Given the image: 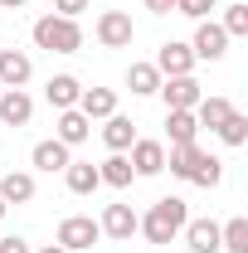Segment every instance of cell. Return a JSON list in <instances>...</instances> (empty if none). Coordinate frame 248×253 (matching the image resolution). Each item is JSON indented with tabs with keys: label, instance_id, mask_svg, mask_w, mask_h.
Instances as JSON below:
<instances>
[{
	"label": "cell",
	"instance_id": "1",
	"mask_svg": "<svg viewBox=\"0 0 248 253\" xmlns=\"http://www.w3.org/2000/svg\"><path fill=\"white\" fill-rule=\"evenodd\" d=\"M185 219H190L185 200H180V195H165V200H156L151 210L136 219V229L146 234V244H170V239L185 229Z\"/></svg>",
	"mask_w": 248,
	"mask_h": 253
},
{
	"label": "cell",
	"instance_id": "2",
	"mask_svg": "<svg viewBox=\"0 0 248 253\" xmlns=\"http://www.w3.org/2000/svg\"><path fill=\"white\" fill-rule=\"evenodd\" d=\"M34 44L44 54H78L83 49V30H78V20L44 15V20H34Z\"/></svg>",
	"mask_w": 248,
	"mask_h": 253
},
{
	"label": "cell",
	"instance_id": "3",
	"mask_svg": "<svg viewBox=\"0 0 248 253\" xmlns=\"http://www.w3.org/2000/svg\"><path fill=\"white\" fill-rule=\"evenodd\" d=\"M97 239H102V229H97V219H93V214H68V219L59 224V249H68V253L93 249Z\"/></svg>",
	"mask_w": 248,
	"mask_h": 253
},
{
	"label": "cell",
	"instance_id": "4",
	"mask_svg": "<svg viewBox=\"0 0 248 253\" xmlns=\"http://www.w3.org/2000/svg\"><path fill=\"white\" fill-rule=\"evenodd\" d=\"M131 15H126V10H102V15H97V44H102V49H126V44H131Z\"/></svg>",
	"mask_w": 248,
	"mask_h": 253
},
{
	"label": "cell",
	"instance_id": "5",
	"mask_svg": "<svg viewBox=\"0 0 248 253\" xmlns=\"http://www.w3.org/2000/svg\"><path fill=\"white\" fill-rule=\"evenodd\" d=\"M156 93L165 97V107L170 112H195V102H200V83H195V73H185V78H161V88Z\"/></svg>",
	"mask_w": 248,
	"mask_h": 253
},
{
	"label": "cell",
	"instance_id": "6",
	"mask_svg": "<svg viewBox=\"0 0 248 253\" xmlns=\"http://www.w3.org/2000/svg\"><path fill=\"white\" fill-rule=\"evenodd\" d=\"M126 151H131L126 161H131V170H136V175H161V170H165V146L151 141V136H136Z\"/></svg>",
	"mask_w": 248,
	"mask_h": 253
},
{
	"label": "cell",
	"instance_id": "7",
	"mask_svg": "<svg viewBox=\"0 0 248 253\" xmlns=\"http://www.w3.org/2000/svg\"><path fill=\"white\" fill-rule=\"evenodd\" d=\"M190 68H195V54H190V44H175V39H165V44H161V54H156V73H161V78H185Z\"/></svg>",
	"mask_w": 248,
	"mask_h": 253
},
{
	"label": "cell",
	"instance_id": "8",
	"mask_svg": "<svg viewBox=\"0 0 248 253\" xmlns=\"http://www.w3.org/2000/svg\"><path fill=\"white\" fill-rule=\"evenodd\" d=\"M136 219H141V214H136L131 205H107V210H102V219H97V229H102L107 239L126 244V239L136 234Z\"/></svg>",
	"mask_w": 248,
	"mask_h": 253
},
{
	"label": "cell",
	"instance_id": "9",
	"mask_svg": "<svg viewBox=\"0 0 248 253\" xmlns=\"http://www.w3.org/2000/svg\"><path fill=\"white\" fill-rule=\"evenodd\" d=\"M224 49H229V34L219 30L214 20H200V30H195V44H190V54L195 59H224Z\"/></svg>",
	"mask_w": 248,
	"mask_h": 253
},
{
	"label": "cell",
	"instance_id": "10",
	"mask_svg": "<svg viewBox=\"0 0 248 253\" xmlns=\"http://www.w3.org/2000/svg\"><path fill=\"white\" fill-rule=\"evenodd\" d=\"M34 73V59L20 49H0V88H25Z\"/></svg>",
	"mask_w": 248,
	"mask_h": 253
},
{
	"label": "cell",
	"instance_id": "11",
	"mask_svg": "<svg viewBox=\"0 0 248 253\" xmlns=\"http://www.w3.org/2000/svg\"><path fill=\"white\" fill-rule=\"evenodd\" d=\"M30 117H34V97L25 88H5L0 93V122L5 126H25Z\"/></svg>",
	"mask_w": 248,
	"mask_h": 253
},
{
	"label": "cell",
	"instance_id": "12",
	"mask_svg": "<svg viewBox=\"0 0 248 253\" xmlns=\"http://www.w3.org/2000/svg\"><path fill=\"white\" fill-rule=\"evenodd\" d=\"M44 97H49V107L68 112V107H78V97H83V83H78L73 73H54V78L44 83Z\"/></svg>",
	"mask_w": 248,
	"mask_h": 253
},
{
	"label": "cell",
	"instance_id": "13",
	"mask_svg": "<svg viewBox=\"0 0 248 253\" xmlns=\"http://www.w3.org/2000/svg\"><path fill=\"white\" fill-rule=\"evenodd\" d=\"M185 244L190 253H219V224L214 219H185Z\"/></svg>",
	"mask_w": 248,
	"mask_h": 253
},
{
	"label": "cell",
	"instance_id": "14",
	"mask_svg": "<svg viewBox=\"0 0 248 253\" xmlns=\"http://www.w3.org/2000/svg\"><path fill=\"white\" fill-rule=\"evenodd\" d=\"M78 112H83L88 122H97V117L107 122V117L117 112V93H112V88H83V97H78Z\"/></svg>",
	"mask_w": 248,
	"mask_h": 253
},
{
	"label": "cell",
	"instance_id": "15",
	"mask_svg": "<svg viewBox=\"0 0 248 253\" xmlns=\"http://www.w3.org/2000/svg\"><path fill=\"white\" fill-rule=\"evenodd\" d=\"M93 136V122L78 112V107H68V112H59V141L63 146H83Z\"/></svg>",
	"mask_w": 248,
	"mask_h": 253
},
{
	"label": "cell",
	"instance_id": "16",
	"mask_svg": "<svg viewBox=\"0 0 248 253\" xmlns=\"http://www.w3.org/2000/svg\"><path fill=\"white\" fill-rule=\"evenodd\" d=\"M63 180H68V190H73V195H93V190L102 185L93 161H68V166H63Z\"/></svg>",
	"mask_w": 248,
	"mask_h": 253
},
{
	"label": "cell",
	"instance_id": "17",
	"mask_svg": "<svg viewBox=\"0 0 248 253\" xmlns=\"http://www.w3.org/2000/svg\"><path fill=\"white\" fill-rule=\"evenodd\" d=\"M131 175H136V170H131V161H126L122 151H112V156L97 166V180L112 185V190H126V185H131Z\"/></svg>",
	"mask_w": 248,
	"mask_h": 253
},
{
	"label": "cell",
	"instance_id": "18",
	"mask_svg": "<svg viewBox=\"0 0 248 253\" xmlns=\"http://www.w3.org/2000/svg\"><path fill=\"white\" fill-rule=\"evenodd\" d=\"M0 200H5V205H30V200H34V175L10 170V175L0 180Z\"/></svg>",
	"mask_w": 248,
	"mask_h": 253
},
{
	"label": "cell",
	"instance_id": "19",
	"mask_svg": "<svg viewBox=\"0 0 248 253\" xmlns=\"http://www.w3.org/2000/svg\"><path fill=\"white\" fill-rule=\"evenodd\" d=\"M200 161H205V151H200L195 141H185V146H170V156H165V166H170V175H180V180H190Z\"/></svg>",
	"mask_w": 248,
	"mask_h": 253
},
{
	"label": "cell",
	"instance_id": "20",
	"mask_svg": "<svg viewBox=\"0 0 248 253\" xmlns=\"http://www.w3.org/2000/svg\"><path fill=\"white\" fill-rule=\"evenodd\" d=\"M229 112H234V102H229V97H200V102H195V122L209 126V131H219V122H224Z\"/></svg>",
	"mask_w": 248,
	"mask_h": 253
},
{
	"label": "cell",
	"instance_id": "21",
	"mask_svg": "<svg viewBox=\"0 0 248 253\" xmlns=\"http://www.w3.org/2000/svg\"><path fill=\"white\" fill-rule=\"evenodd\" d=\"M102 141H107V151H126L131 141H136V126H131V117H107V126H102Z\"/></svg>",
	"mask_w": 248,
	"mask_h": 253
},
{
	"label": "cell",
	"instance_id": "22",
	"mask_svg": "<svg viewBox=\"0 0 248 253\" xmlns=\"http://www.w3.org/2000/svg\"><path fill=\"white\" fill-rule=\"evenodd\" d=\"M126 88L136 97H151L156 88H161V73H156V63H131L126 68Z\"/></svg>",
	"mask_w": 248,
	"mask_h": 253
},
{
	"label": "cell",
	"instance_id": "23",
	"mask_svg": "<svg viewBox=\"0 0 248 253\" xmlns=\"http://www.w3.org/2000/svg\"><path fill=\"white\" fill-rule=\"evenodd\" d=\"M34 166H39V170H49V175L63 170V166H68V146H63L59 136H54V141H39V146H34Z\"/></svg>",
	"mask_w": 248,
	"mask_h": 253
},
{
	"label": "cell",
	"instance_id": "24",
	"mask_svg": "<svg viewBox=\"0 0 248 253\" xmlns=\"http://www.w3.org/2000/svg\"><path fill=\"white\" fill-rule=\"evenodd\" d=\"M219 249L248 253V219H244V214H239V219H229V224H219Z\"/></svg>",
	"mask_w": 248,
	"mask_h": 253
},
{
	"label": "cell",
	"instance_id": "25",
	"mask_svg": "<svg viewBox=\"0 0 248 253\" xmlns=\"http://www.w3.org/2000/svg\"><path fill=\"white\" fill-rule=\"evenodd\" d=\"M165 131H170V146H185V141H195L200 122H195V112H170L165 117Z\"/></svg>",
	"mask_w": 248,
	"mask_h": 253
},
{
	"label": "cell",
	"instance_id": "26",
	"mask_svg": "<svg viewBox=\"0 0 248 253\" xmlns=\"http://www.w3.org/2000/svg\"><path fill=\"white\" fill-rule=\"evenodd\" d=\"M219 180H224V161L205 151V161H200V166H195V175H190V185H200V190H214Z\"/></svg>",
	"mask_w": 248,
	"mask_h": 253
},
{
	"label": "cell",
	"instance_id": "27",
	"mask_svg": "<svg viewBox=\"0 0 248 253\" xmlns=\"http://www.w3.org/2000/svg\"><path fill=\"white\" fill-rule=\"evenodd\" d=\"M219 136H224V146H244L248 141V117L244 112H229V117L219 122Z\"/></svg>",
	"mask_w": 248,
	"mask_h": 253
},
{
	"label": "cell",
	"instance_id": "28",
	"mask_svg": "<svg viewBox=\"0 0 248 253\" xmlns=\"http://www.w3.org/2000/svg\"><path fill=\"white\" fill-rule=\"evenodd\" d=\"M219 30L229 34V39H239V34H248V5H244V0L224 10V25H219Z\"/></svg>",
	"mask_w": 248,
	"mask_h": 253
},
{
	"label": "cell",
	"instance_id": "29",
	"mask_svg": "<svg viewBox=\"0 0 248 253\" xmlns=\"http://www.w3.org/2000/svg\"><path fill=\"white\" fill-rule=\"evenodd\" d=\"M54 10H59L63 20H78V15L88 10V0H54Z\"/></svg>",
	"mask_w": 248,
	"mask_h": 253
},
{
	"label": "cell",
	"instance_id": "30",
	"mask_svg": "<svg viewBox=\"0 0 248 253\" xmlns=\"http://www.w3.org/2000/svg\"><path fill=\"white\" fill-rule=\"evenodd\" d=\"M0 253H30V244L20 234H10V239H0Z\"/></svg>",
	"mask_w": 248,
	"mask_h": 253
},
{
	"label": "cell",
	"instance_id": "31",
	"mask_svg": "<svg viewBox=\"0 0 248 253\" xmlns=\"http://www.w3.org/2000/svg\"><path fill=\"white\" fill-rule=\"evenodd\" d=\"M146 10H151V15H170V10H175V0H146Z\"/></svg>",
	"mask_w": 248,
	"mask_h": 253
},
{
	"label": "cell",
	"instance_id": "32",
	"mask_svg": "<svg viewBox=\"0 0 248 253\" xmlns=\"http://www.w3.org/2000/svg\"><path fill=\"white\" fill-rule=\"evenodd\" d=\"M20 5H25V0H0V10H20Z\"/></svg>",
	"mask_w": 248,
	"mask_h": 253
},
{
	"label": "cell",
	"instance_id": "33",
	"mask_svg": "<svg viewBox=\"0 0 248 253\" xmlns=\"http://www.w3.org/2000/svg\"><path fill=\"white\" fill-rule=\"evenodd\" d=\"M39 253H68V249H59V244H49V249H39Z\"/></svg>",
	"mask_w": 248,
	"mask_h": 253
},
{
	"label": "cell",
	"instance_id": "34",
	"mask_svg": "<svg viewBox=\"0 0 248 253\" xmlns=\"http://www.w3.org/2000/svg\"><path fill=\"white\" fill-rule=\"evenodd\" d=\"M5 210H10V205H5V200H0V219H5Z\"/></svg>",
	"mask_w": 248,
	"mask_h": 253
},
{
	"label": "cell",
	"instance_id": "35",
	"mask_svg": "<svg viewBox=\"0 0 248 253\" xmlns=\"http://www.w3.org/2000/svg\"><path fill=\"white\" fill-rule=\"evenodd\" d=\"M0 93H5V88H0Z\"/></svg>",
	"mask_w": 248,
	"mask_h": 253
}]
</instances>
